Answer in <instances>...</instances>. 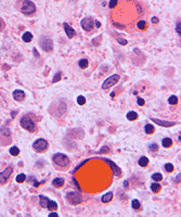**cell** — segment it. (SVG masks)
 I'll use <instances>...</instances> for the list:
<instances>
[{
  "label": "cell",
  "instance_id": "1",
  "mask_svg": "<svg viewBox=\"0 0 181 217\" xmlns=\"http://www.w3.org/2000/svg\"><path fill=\"white\" fill-rule=\"evenodd\" d=\"M112 170L104 160L93 159L81 164L77 170L78 183L87 192H99L112 183Z\"/></svg>",
  "mask_w": 181,
  "mask_h": 217
},
{
  "label": "cell",
  "instance_id": "2",
  "mask_svg": "<svg viewBox=\"0 0 181 217\" xmlns=\"http://www.w3.org/2000/svg\"><path fill=\"white\" fill-rule=\"evenodd\" d=\"M114 8H116V10L112 11L111 13L112 22L115 27L122 29H127V27L132 26L138 20L137 16L142 15L144 11L141 5L132 0H122L119 7L116 5Z\"/></svg>",
  "mask_w": 181,
  "mask_h": 217
},
{
  "label": "cell",
  "instance_id": "3",
  "mask_svg": "<svg viewBox=\"0 0 181 217\" xmlns=\"http://www.w3.org/2000/svg\"><path fill=\"white\" fill-rule=\"evenodd\" d=\"M53 162L56 166H59L61 170L67 168L69 165V160L65 154L63 153H56L53 155Z\"/></svg>",
  "mask_w": 181,
  "mask_h": 217
},
{
  "label": "cell",
  "instance_id": "4",
  "mask_svg": "<svg viewBox=\"0 0 181 217\" xmlns=\"http://www.w3.org/2000/svg\"><path fill=\"white\" fill-rule=\"evenodd\" d=\"M21 126L30 132L36 131V124H35L34 119L30 116H28V115L23 116L21 118Z\"/></svg>",
  "mask_w": 181,
  "mask_h": 217
},
{
  "label": "cell",
  "instance_id": "5",
  "mask_svg": "<svg viewBox=\"0 0 181 217\" xmlns=\"http://www.w3.org/2000/svg\"><path fill=\"white\" fill-rule=\"evenodd\" d=\"M66 199L72 205H77V204L83 202V196H81V194L78 193V192H75V191L74 192H68V193L66 194Z\"/></svg>",
  "mask_w": 181,
  "mask_h": 217
},
{
  "label": "cell",
  "instance_id": "6",
  "mask_svg": "<svg viewBox=\"0 0 181 217\" xmlns=\"http://www.w3.org/2000/svg\"><path fill=\"white\" fill-rule=\"evenodd\" d=\"M21 11L24 14H26V15H30V14H33L36 11V7H35V5L32 1L25 0L24 2H23V5H22Z\"/></svg>",
  "mask_w": 181,
  "mask_h": 217
},
{
  "label": "cell",
  "instance_id": "7",
  "mask_svg": "<svg viewBox=\"0 0 181 217\" xmlns=\"http://www.w3.org/2000/svg\"><path fill=\"white\" fill-rule=\"evenodd\" d=\"M33 148H34V150L36 152H43L47 150V148H48V141L45 140V139H38V140H36L34 142V144H33Z\"/></svg>",
  "mask_w": 181,
  "mask_h": 217
},
{
  "label": "cell",
  "instance_id": "8",
  "mask_svg": "<svg viewBox=\"0 0 181 217\" xmlns=\"http://www.w3.org/2000/svg\"><path fill=\"white\" fill-rule=\"evenodd\" d=\"M119 75L115 74V75H112V76L110 77V78H107L105 82L103 83V85H102V88H103L104 90L109 89V88L113 87L114 85H116L118 83V80H119Z\"/></svg>",
  "mask_w": 181,
  "mask_h": 217
},
{
  "label": "cell",
  "instance_id": "9",
  "mask_svg": "<svg viewBox=\"0 0 181 217\" xmlns=\"http://www.w3.org/2000/svg\"><path fill=\"white\" fill-rule=\"evenodd\" d=\"M40 46L43 48V50L49 52L53 49V44H52V40L48 37H41L40 38Z\"/></svg>",
  "mask_w": 181,
  "mask_h": 217
},
{
  "label": "cell",
  "instance_id": "10",
  "mask_svg": "<svg viewBox=\"0 0 181 217\" xmlns=\"http://www.w3.org/2000/svg\"><path fill=\"white\" fill-rule=\"evenodd\" d=\"M12 173H13V168L12 167H7L3 172L0 173V185L5 183V181L9 179V177L11 176Z\"/></svg>",
  "mask_w": 181,
  "mask_h": 217
},
{
  "label": "cell",
  "instance_id": "11",
  "mask_svg": "<svg viewBox=\"0 0 181 217\" xmlns=\"http://www.w3.org/2000/svg\"><path fill=\"white\" fill-rule=\"evenodd\" d=\"M104 161L106 162L107 165L110 166V168H111V170H112L113 175L117 176V177H120V176H122V170H120V168L117 166V165L115 164V163H113L112 161H110V160H107V159H104Z\"/></svg>",
  "mask_w": 181,
  "mask_h": 217
},
{
  "label": "cell",
  "instance_id": "12",
  "mask_svg": "<svg viewBox=\"0 0 181 217\" xmlns=\"http://www.w3.org/2000/svg\"><path fill=\"white\" fill-rule=\"evenodd\" d=\"M93 24H94V22L91 18H86L81 21V27L86 32H90L93 27Z\"/></svg>",
  "mask_w": 181,
  "mask_h": 217
},
{
  "label": "cell",
  "instance_id": "13",
  "mask_svg": "<svg viewBox=\"0 0 181 217\" xmlns=\"http://www.w3.org/2000/svg\"><path fill=\"white\" fill-rule=\"evenodd\" d=\"M63 26H64V29H65V32H66V35H67V37L68 38H73L76 35V32H75V29L74 28H72V27L69 26L68 24L67 23H64L63 24Z\"/></svg>",
  "mask_w": 181,
  "mask_h": 217
},
{
  "label": "cell",
  "instance_id": "14",
  "mask_svg": "<svg viewBox=\"0 0 181 217\" xmlns=\"http://www.w3.org/2000/svg\"><path fill=\"white\" fill-rule=\"evenodd\" d=\"M152 121L154 123H156L157 125H160V126H164V127H169V126H173V123L171 122H167V121H160V119H157V118H153L152 117Z\"/></svg>",
  "mask_w": 181,
  "mask_h": 217
},
{
  "label": "cell",
  "instance_id": "15",
  "mask_svg": "<svg viewBox=\"0 0 181 217\" xmlns=\"http://www.w3.org/2000/svg\"><path fill=\"white\" fill-rule=\"evenodd\" d=\"M13 98H14V100H16V101H22L25 98V95L22 90H15V91L13 92Z\"/></svg>",
  "mask_w": 181,
  "mask_h": 217
},
{
  "label": "cell",
  "instance_id": "16",
  "mask_svg": "<svg viewBox=\"0 0 181 217\" xmlns=\"http://www.w3.org/2000/svg\"><path fill=\"white\" fill-rule=\"evenodd\" d=\"M46 207L49 209L50 211H56V209H58V204L54 201H52V200H48V203H47V206Z\"/></svg>",
  "mask_w": 181,
  "mask_h": 217
},
{
  "label": "cell",
  "instance_id": "17",
  "mask_svg": "<svg viewBox=\"0 0 181 217\" xmlns=\"http://www.w3.org/2000/svg\"><path fill=\"white\" fill-rule=\"evenodd\" d=\"M112 199H113V193L112 192H107V193H105L102 196V202H103V203H109Z\"/></svg>",
  "mask_w": 181,
  "mask_h": 217
},
{
  "label": "cell",
  "instance_id": "18",
  "mask_svg": "<svg viewBox=\"0 0 181 217\" xmlns=\"http://www.w3.org/2000/svg\"><path fill=\"white\" fill-rule=\"evenodd\" d=\"M63 185H64L63 178H56L53 180V186L56 187V188H61V187H63Z\"/></svg>",
  "mask_w": 181,
  "mask_h": 217
},
{
  "label": "cell",
  "instance_id": "19",
  "mask_svg": "<svg viewBox=\"0 0 181 217\" xmlns=\"http://www.w3.org/2000/svg\"><path fill=\"white\" fill-rule=\"evenodd\" d=\"M0 132H1V135L5 136V137H10L11 136V131L7 126H2L1 129H0Z\"/></svg>",
  "mask_w": 181,
  "mask_h": 217
},
{
  "label": "cell",
  "instance_id": "20",
  "mask_svg": "<svg viewBox=\"0 0 181 217\" xmlns=\"http://www.w3.org/2000/svg\"><path fill=\"white\" fill-rule=\"evenodd\" d=\"M137 27H138L140 31H143V29L147 28V22L144 21V20H140V21L137 22Z\"/></svg>",
  "mask_w": 181,
  "mask_h": 217
},
{
  "label": "cell",
  "instance_id": "21",
  "mask_svg": "<svg viewBox=\"0 0 181 217\" xmlns=\"http://www.w3.org/2000/svg\"><path fill=\"white\" fill-rule=\"evenodd\" d=\"M162 144L164 148H170V147L173 146V140L169 139V138H165V139H163Z\"/></svg>",
  "mask_w": 181,
  "mask_h": 217
},
{
  "label": "cell",
  "instance_id": "22",
  "mask_svg": "<svg viewBox=\"0 0 181 217\" xmlns=\"http://www.w3.org/2000/svg\"><path fill=\"white\" fill-rule=\"evenodd\" d=\"M33 39V35L32 33L30 32H26L23 34V40H24L25 43H30V41H32Z\"/></svg>",
  "mask_w": 181,
  "mask_h": 217
},
{
  "label": "cell",
  "instance_id": "23",
  "mask_svg": "<svg viewBox=\"0 0 181 217\" xmlns=\"http://www.w3.org/2000/svg\"><path fill=\"white\" fill-rule=\"evenodd\" d=\"M139 165L142 167H145L149 165V159L148 157H145V156H142L141 159L139 160Z\"/></svg>",
  "mask_w": 181,
  "mask_h": 217
},
{
  "label": "cell",
  "instance_id": "24",
  "mask_svg": "<svg viewBox=\"0 0 181 217\" xmlns=\"http://www.w3.org/2000/svg\"><path fill=\"white\" fill-rule=\"evenodd\" d=\"M39 200H40V206H41V207H46V206H47V203H48V200H49L47 196H39Z\"/></svg>",
  "mask_w": 181,
  "mask_h": 217
},
{
  "label": "cell",
  "instance_id": "25",
  "mask_svg": "<svg viewBox=\"0 0 181 217\" xmlns=\"http://www.w3.org/2000/svg\"><path fill=\"white\" fill-rule=\"evenodd\" d=\"M144 130H145V132H147L148 135H152V134L155 131V128L153 127V125L148 124V125H145V128H144Z\"/></svg>",
  "mask_w": 181,
  "mask_h": 217
},
{
  "label": "cell",
  "instance_id": "26",
  "mask_svg": "<svg viewBox=\"0 0 181 217\" xmlns=\"http://www.w3.org/2000/svg\"><path fill=\"white\" fill-rule=\"evenodd\" d=\"M127 118L129 119V121H135V119L138 118V114L135 111H130L129 113H127Z\"/></svg>",
  "mask_w": 181,
  "mask_h": 217
},
{
  "label": "cell",
  "instance_id": "27",
  "mask_svg": "<svg viewBox=\"0 0 181 217\" xmlns=\"http://www.w3.org/2000/svg\"><path fill=\"white\" fill-rule=\"evenodd\" d=\"M25 179H26V176H25V174H19L17 176H16V183H24Z\"/></svg>",
  "mask_w": 181,
  "mask_h": 217
},
{
  "label": "cell",
  "instance_id": "28",
  "mask_svg": "<svg viewBox=\"0 0 181 217\" xmlns=\"http://www.w3.org/2000/svg\"><path fill=\"white\" fill-rule=\"evenodd\" d=\"M151 190L153 191V192H158V191L160 190V183H153V185L151 186Z\"/></svg>",
  "mask_w": 181,
  "mask_h": 217
},
{
  "label": "cell",
  "instance_id": "29",
  "mask_svg": "<svg viewBox=\"0 0 181 217\" xmlns=\"http://www.w3.org/2000/svg\"><path fill=\"white\" fill-rule=\"evenodd\" d=\"M168 102H169V104L176 105V104L178 103V98H177L176 96H170V98L168 99Z\"/></svg>",
  "mask_w": 181,
  "mask_h": 217
},
{
  "label": "cell",
  "instance_id": "30",
  "mask_svg": "<svg viewBox=\"0 0 181 217\" xmlns=\"http://www.w3.org/2000/svg\"><path fill=\"white\" fill-rule=\"evenodd\" d=\"M152 178H153V180H155V181H160V180L163 179V176L160 173H155V174L152 175Z\"/></svg>",
  "mask_w": 181,
  "mask_h": 217
},
{
  "label": "cell",
  "instance_id": "31",
  "mask_svg": "<svg viewBox=\"0 0 181 217\" xmlns=\"http://www.w3.org/2000/svg\"><path fill=\"white\" fill-rule=\"evenodd\" d=\"M79 67H81V69H86V67H88V60H86V59L80 60L79 61Z\"/></svg>",
  "mask_w": 181,
  "mask_h": 217
},
{
  "label": "cell",
  "instance_id": "32",
  "mask_svg": "<svg viewBox=\"0 0 181 217\" xmlns=\"http://www.w3.org/2000/svg\"><path fill=\"white\" fill-rule=\"evenodd\" d=\"M19 153H20V150H19V148L17 147H13V148H11L10 149V154L11 155H19Z\"/></svg>",
  "mask_w": 181,
  "mask_h": 217
},
{
  "label": "cell",
  "instance_id": "33",
  "mask_svg": "<svg viewBox=\"0 0 181 217\" xmlns=\"http://www.w3.org/2000/svg\"><path fill=\"white\" fill-rule=\"evenodd\" d=\"M132 207L135 209H140V206H141V205H140V202L138 201V200H132Z\"/></svg>",
  "mask_w": 181,
  "mask_h": 217
},
{
  "label": "cell",
  "instance_id": "34",
  "mask_svg": "<svg viewBox=\"0 0 181 217\" xmlns=\"http://www.w3.org/2000/svg\"><path fill=\"white\" fill-rule=\"evenodd\" d=\"M165 170H166V172H168V173L173 172V165L170 164V163H167V164L165 165Z\"/></svg>",
  "mask_w": 181,
  "mask_h": 217
},
{
  "label": "cell",
  "instance_id": "35",
  "mask_svg": "<svg viewBox=\"0 0 181 217\" xmlns=\"http://www.w3.org/2000/svg\"><path fill=\"white\" fill-rule=\"evenodd\" d=\"M77 103L79 104V105H84V104L86 103V99L84 98L83 96H79L77 98Z\"/></svg>",
  "mask_w": 181,
  "mask_h": 217
},
{
  "label": "cell",
  "instance_id": "36",
  "mask_svg": "<svg viewBox=\"0 0 181 217\" xmlns=\"http://www.w3.org/2000/svg\"><path fill=\"white\" fill-rule=\"evenodd\" d=\"M157 150H158V146H157V144H155V143H153V144H151V146H150V151L156 152Z\"/></svg>",
  "mask_w": 181,
  "mask_h": 217
},
{
  "label": "cell",
  "instance_id": "37",
  "mask_svg": "<svg viewBox=\"0 0 181 217\" xmlns=\"http://www.w3.org/2000/svg\"><path fill=\"white\" fill-rule=\"evenodd\" d=\"M116 5H117V0H111V1H110V3H109V8L110 9H113Z\"/></svg>",
  "mask_w": 181,
  "mask_h": 217
},
{
  "label": "cell",
  "instance_id": "38",
  "mask_svg": "<svg viewBox=\"0 0 181 217\" xmlns=\"http://www.w3.org/2000/svg\"><path fill=\"white\" fill-rule=\"evenodd\" d=\"M109 152H110V148H109V147H103V148H101V150H100V153H101V154L109 153Z\"/></svg>",
  "mask_w": 181,
  "mask_h": 217
},
{
  "label": "cell",
  "instance_id": "39",
  "mask_svg": "<svg viewBox=\"0 0 181 217\" xmlns=\"http://www.w3.org/2000/svg\"><path fill=\"white\" fill-rule=\"evenodd\" d=\"M60 79H61V73H58V74L54 75V78H53V80H52V82L56 83V82H59Z\"/></svg>",
  "mask_w": 181,
  "mask_h": 217
},
{
  "label": "cell",
  "instance_id": "40",
  "mask_svg": "<svg viewBox=\"0 0 181 217\" xmlns=\"http://www.w3.org/2000/svg\"><path fill=\"white\" fill-rule=\"evenodd\" d=\"M117 43L118 44H120V45H122V46H125V45H127V40H125V39H122V38H117Z\"/></svg>",
  "mask_w": 181,
  "mask_h": 217
},
{
  "label": "cell",
  "instance_id": "41",
  "mask_svg": "<svg viewBox=\"0 0 181 217\" xmlns=\"http://www.w3.org/2000/svg\"><path fill=\"white\" fill-rule=\"evenodd\" d=\"M181 24H180V22L179 23H177V25H176V32L178 33L179 35H181Z\"/></svg>",
  "mask_w": 181,
  "mask_h": 217
},
{
  "label": "cell",
  "instance_id": "42",
  "mask_svg": "<svg viewBox=\"0 0 181 217\" xmlns=\"http://www.w3.org/2000/svg\"><path fill=\"white\" fill-rule=\"evenodd\" d=\"M138 104H139V105H140V106H142V105H144V104H145V102H144L143 99L138 98Z\"/></svg>",
  "mask_w": 181,
  "mask_h": 217
},
{
  "label": "cell",
  "instance_id": "43",
  "mask_svg": "<svg viewBox=\"0 0 181 217\" xmlns=\"http://www.w3.org/2000/svg\"><path fill=\"white\" fill-rule=\"evenodd\" d=\"M175 181H176V183H180V174L177 175L176 179H175Z\"/></svg>",
  "mask_w": 181,
  "mask_h": 217
},
{
  "label": "cell",
  "instance_id": "44",
  "mask_svg": "<svg viewBox=\"0 0 181 217\" xmlns=\"http://www.w3.org/2000/svg\"><path fill=\"white\" fill-rule=\"evenodd\" d=\"M3 28H5V24H3V22L0 20V31H2Z\"/></svg>",
  "mask_w": 181,
  "mask_h": 217
},
{
  "label": "cell",
  "instance_id": "45",
  "mask_svg": "<svg viewBox=\"0 0 181 217\" xmlns=\"http://www.w3.org/2000/svg\"><path fill=\"white\" fill-rule=\"evenodd\" d=\"M152 23H158V19L157 18H152Z\"/></svg>",
  "mask_w": 181,
  "mask_h": 217
},
{
  "label": "cell",
  "instance_id": "46",
  "mask_svg": "<svg viewBox=\"0 0 181 217\" xmlns=\"http://www.w3.org/2000/svg\"><path fill=\"white\" fill-rule=\"evenodd\" d=\"M94 24H96V26H97V27H101V24H100V22L96 21V22H94Z\"/></svg>",
  "mask_w": 181,
  "mask_h": 217
},
{
  "label": "cell",
  "instance_id": "47",
  "mask_svg": "<svg viewBox=\"0 0 181 217\" xmlns=\"http://www.w3.org/2000/svg\"><path fill=\"white\" fill-rule=\"evenodd\" d=\"M11 115H12V117H15L16 116V112H12V113H11Z\"/></svg>",
  "mask_w": 181,
  "mask_h": 217
},
{
  "label": "cell",
  "instance_id": "48",
  "mask_svg": "<svg viewBox=\"0 0 181 217\" xmlns=\"http://www.w3.org/2000/svg\"><path fill=\"white\" fill-rule=\"evenodd\" d=\"M50 216H58V214H56V213H51Z\"/></svg>",
  "mask_w": 181,
  "mask_h": 217
}]
</instances>
